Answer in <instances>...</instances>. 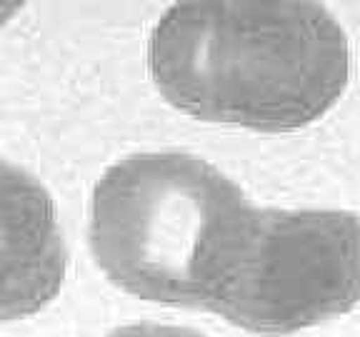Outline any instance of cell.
Segmentation results:
<instances>
[{
	"mask_svg": "<svg viewBox=\"0 0 360 337\" xmlns=\"http://www.w3.org/2000/svg\"><path fill=\"white\" fill-rule=\"evenodd\" d=\"M148 67L193 118L283 133L335 105L350 48L315 3H178L153 30Z\"/></svg>",
	"mask_w": 360,
	"mask_h": 337,
	"instance_id": "obj_1",
	"label": "cell"
},
{
	"mask_svg": "<svg viewBox=\"0 0 360 337\" xmlns=\"http://www.w3.org/2000/svg\"><path fill=\"white\" fill-rule=\"evenodd\" d=\"M253 210L200 157L143 152L98 180L90 247L103 272L135 298L208 308Z\"/></svg>",
	"mask_w": 360,
	"mask_h": 337,
	"instance_id": "obj_2",
	"label": "cell"
},
{
	"mask_svg": "<svg viewBox=\"0 0 360 337\" xmlns=\"http://www.w3.org/2000/svg\"><path fill=\"white\" fill-rule=\"evenodd\" d=\"M360 300V220L335 210H253L208 310L250 332L288 335Z\"/></svg>",
	"mask_w": 360,
	"mask_h": 337,
	"instance_id": "obj_3",
	"label": "cell"
},
{
	"mask_svg": "<svg viewBox=\"0 0 360 337\" xmlns=\"http://www.w3.org/2000/svg\"><path fill=\"white\" fill-rule=\"evenodd\" d=\"M3 315L25 317L56 298L68 253L56 208L28 173L3 163Z\"/></svg>",
	"mask_w": 360,
	"mask_h": 337,
	"instance_id": "obj_4",
	"label": "cell"
},
{
	"mask_svg": "<svg viewBox=\"0 0 360 337\" xmlns=\"http://www.w3.org/2000/svg\"><path fill=\"white\" fill-rule=\"evenodd\" d=\"M108 337H205L188 327L175 325H153V322H141V325H128L120 330L110 332Z\"/></svg>",
	"mask_w": 360,
	"mask_h": 337,
	"instance_id": "obj_5",
	"label": "cell"
}]
</instances>
